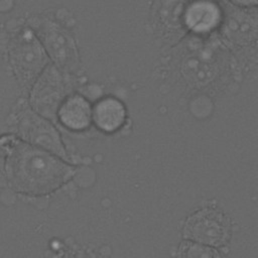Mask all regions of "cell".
<instances>
[{
	"label": "cell",
	"instance_id": "277c9868",
	"mask_svg": "<svg viewBox=\"0 0 258 258\" xmlns=\"http://www.w3.org/2000/svg\"><path fill=\"white\" fill-rule=\"evenodd\" d=\"M73 75L49 62L30 87L31 109L48 120L56 118L62 101L74 93Z\"/></svg>",
	"mask_w": 258,
	"mask_h": 258
},
{
	"label": "cell",
	"instance_id": "3957f363",
	"mask_svg": "<svg viewBox=\"0 0 258 258\" xmlns=\"http://www.w3.org/2000/svg\"><path fill=\"white\" fill-rule=\"evenodd\" d=\"M50 62L59 70L72 74L80 67V53L74 34L58 21L36 16L28 21Z\"/></svg>",
	"mask_w": 258,
	"mask_h": 258
},
{
	"label": "cell",
	"instance_id": "4fadbf2b",
	"mask_svg": "<svg viewBox=\"0 0 258 258\" xmlns=\"http://www.w3.org/2000/svg\"><path fill=\"white\" fill-rule=\"evenodd\" d=\"M257 2L258 0H227V3L240 8L257 7Z\"/></svg>",
	"mask_w": 258,
	"mask_h": 258
},
{
	"label": "cell",
	"instance_id": "5b68a950",
	"mask_svg": "<svg viewBox=\"0 0 258 258\" xmlns=\"http://www.w3.org/2000/svg\"><path fill=\"white\" fill-rule=\"evenodd\" d=\"M223 18L219 27L222 41L235 52H256L258 18L256 7L240 8L221 3Z\"/></svg>",
	"mask_w": 258,
	"mask_h": 258
},
{
	"label": "cell",
	"instance_id": "8fae6325",
	"mask_svg": "<svg viewBox=\"0 0 258 258\" xmlns=\"http://www.w3.org/2000/svg\"><path fill=\"white\" fill-rule=\"evenodd\" d=\"M127 111L121 100L113 96L100 98L92 106V122L106 133L119 130L125 123Z\"/></svg>",
	"mask_w": 258,
	"mask_h": 258
},
{
	"label": "cell",
	"instance_id": "7c38bea8",
	"mask_svg": "<svg viewBox=\"0 0 258 258\" xmlns=\"http://www.w3.org/2000/svg\"><path fill=\"white\" fill-rule=\"evenodd\" d=\"M177 258H222L220 253L204 244L194 241H183L177 250Z\"/></svg>",
	"mask_w": 258,
	"mask_h": 258
},
{
	"label": "cell",
	"instance_id": "9c48e42d",
	"mask_svg": "<svg viewBox=\"0 0 258 258\" xmlns=\"http://www.w3.org/2000/svg\"><path fill=\"white\" fill-rule=\"evenodd\" d=\"M222 18V6L216 0H190L183 6L180 20L188 31L205 36L219 29Z\"/></svg>",
	"mask_w": 258,
	"mask_h": 258
},
{
	"label": "cell",
	"instance_id": "7a4b0ae2",
	"mask_svg": "<svg viewBox=\"0 0 258 258\" xmlns=\"http://www.w3.org/2000/svg\"><path fill=\"white\" fill-rule=\"evenodd\" d=\"M9 62L18 84L30 89L50 62L42 44L29 26L14 30L8 42Z\"/></svg>",
	"mask_w": 258,
	"mask_h": 258
},
{
	"label": "cell",
	"instance_id": "52a82bcc",
	"mask_svg": "<svg viewBox=\"0 0 258 258\" xmlns=\"http://www.w3.org/2000/svg\"><path fill=\"white\" fill-rule=\"evenodd\" d=\"M214 43H197L183 55L181 74L187 83L195 87H206L217 78L224 64L221 49Z\"/></svg>",
	"mask_w": 258,
	"mask_h": 258
},
{
	"label": "cell",
	"instance_id": "30bf717a",
	"mask_svg": "<svg viewBox=\"0 0 258 258\" xmlns=\"http://www.w3.org/2000/svg\"><path fill=\"white\" fill-rule=\"evenodd\" d=\"M56 118L70 130H86L92 123V105L86 97L74 92L60 104Z\"/></svg>",
	"mask_w": 258,
	"mask_h": 258
},
{
	"label": "cell",
	"instance_id": "8992f818",
	"mask_svg": "<svg viewBox=\"0 0 258 258\" xmlns=\"http://www.w3.org/2000/svg\"><path fill=\"white\" fill-rule=\"evenodd\" d=\"M183 234L190 241L211 247H222L231 239V221L221 210L203 208L187 217Z\"/></svg>",
	"mask_w": 258,
	"mask_h": 258
},
{
	"label": "cell",
	"instance_id": "6da1fadb",
	"mask_svg": "<svg viewBox=\"0 0 258 258\" xmlns=\"http://www.w3.org/2000/svg\"><path fill=\"white\" fill-rule=\"evenodd\" d=\"M0 151L7 155L5 171L8 181L20 192L49 194L76 173V168L58 156L14 136L0 139Z\"/></svg>",
	"mask_w": 258,
	"mask_h": 258
},
{
	"label": "cell",
	"instance_id": "ba28073f",
	"mask_svg": "<svg viewBox=\"0 0 258 258\" xmlns=\"http://www.w3.org/2000/svg\"><path fill=\"white\" fill-rule=\"evenodd\" d=\"M18 132L24 142L42 148L60 158H69L59 132L50 120L31 108L21 112L18 119Z\"/></svg>",
	"mask_w": 258,
	"mask_h": 258
}]
</instances>
